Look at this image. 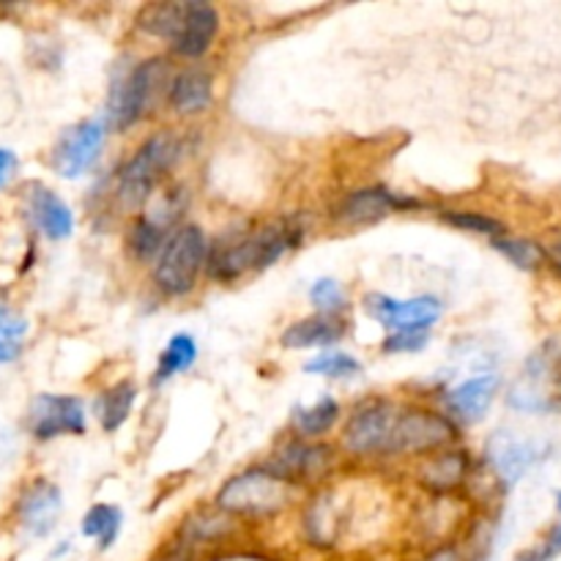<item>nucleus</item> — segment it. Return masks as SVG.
Instances as JSON below:
<instances>
[{
    "instance_id": "obj_1",
    "label": "nucleus",
    "mask_w": 561,
    "mask_h": 561,
    "mask_svg": "<svg viewBox=\"0 0 561 561\" xmlns=\"http://www.w3.org/2000/svg\"><path fill=\"white\" fill-rule=\"evenodd\" d=\"M449 438L453 425L444 416L400 409L383 400L362 405L345 427V447L356 455L431 449Z\"/></svg>"
},
{
    "instance_id": "obj_2",
    "label": "nucleus",
    "mask_w": 561,
    "mask_h": 561,
    "mask_svg": "<svg viewBox=\"0 0 561 561\" xmlns=\"http://www.w3.org/2000/svg\"><path fill=\"white\" fill-rule=\"evenodd\" d=\"M140 27L151 36L168 38L175 55L201 58L208 53L219 31V14L214 5L190 0V3H159L142 11Z\"/></svg>"
},
{
    "instance_id": "obj_3",
    "label": "nucleus",
    "mask_w": 561,
    "mask_h": 561,
    "mask_svg": "<svg viewBox=\"0 0 561 561\" xmlns=\"http://www.w3.org/2000/svg\"><path fill=\"white\" fill-rule=\"evenodd\" d=\"M294 244H299V230L288 222L263 228L239 241H225L211 252V274L230 283L247 272H261L277 263Z\"/></svg>"
},
{
    "instance_id": "obj_4",
    "label": "nucleus",
    "mask_w": 561,
    "mask_h": 561,
    "mask_svg": "<svg viewBox=\"0 0 561 561\" xmlns=\"http://www.w3.org/2000/svg\"><path fill=\"white\" fill-rule=\"evenodd\" d=\"M181 153V142L170 131H159L137 148L135 157L118 173V201L124 208L146 206L151 192L162 181L164 170L173 168Z\"/></svg>"
},
{
    "instance_id": "obj_5",
    "label": "nucleus",
    "mask_w": 561,
    "mask_h": 561,
    "mask_svg": "<svg viewBox=\"0 0 561 561\" xmlns=\"http://www.w3.org/2000/svg\"><path fill=\"white\" fill-rule=\"evenodd\" d=\"M208 255V241L197 225H184L164 241L157 261V283L164 294L184 296L195 288Z\"/></svg>"
},
{
    "instance_id": "obj_6",
    "label": "nucleus",
    "mask_w": 561,
    "mask_h": 561,
    "mask_svg": "<svg viewBox=\"0 0 561 561\" xmlns=\"http://www.w3.org/2000/svg\"><path fill=\"white\" fill-rule=\"evenodd\" d=\"M164 82H168V66H164V60H146L135 71H129V77H124L113 88V93H110V124L115 129H126V126L137 124L153 107Z\"/></svg>"
},
{
    "instance_id": "obj_7",
    "label": "nucleus",
    "mask_w": 561,
    "mask_h": 561,
    "mask_svg": "<svg viewBox=\"0 0 561 561\" xmlns=\"http://www.w3.org/2000/svg\"><path fill=\"white\" fill-rule=\"evenodd\" d=\"M285 496H288V482L279 480V477L272 474L268 469H261L233 477V480L219 491L217 502L219 507L230 510V513L263 515L283 507Z\"/></svg>"
},
{
    "instance_id": "obj_8",
    "label": "nucleus",
    "mask_w": 561,
    "mask_h": 561,
    "mask_svg": "<svg viewBox=\"0 0 561 561\" xmlns=\"http://www.w3.org/2000/svg\"><path fill=\"white\" fill-rule=\"evenodd\" d=\"M31 433L38 442L85 433V409L71 394H38L31 405Z\"/></svg>"
},
{
    "instance_id": "obj_9",
    "label": "nucleus",
    "mask_w": 561,
    "mask_h": 561,
    "mask_svg": "<svg viewBox=\"0 0 561 561\" xmlns=\"http://www.w3.org/2000/svg\"><path fill=\"white\" fill-rule=\"evenodd\" d=\"M365 310L376 318L383 329H431L442 318V301L433 296H416V299H389L383 294H370L365 299Z\"/></svg>"
},
{
    "instance_id": "obj_10",
    "label": "nucleus",
    "mask_w": 561,
    "mask_h": 561,
    "mask_svg": "<svg viewBox=\"0 0 561 561\" xmlns=\"http://www.w3.org/2000/svg\"><path fill=\"white\" fill-rule=\"evenodd\" d=\"M104 146V124L102 121H82V124L71 126L58 142L55 151V168L64 179H80L93 162L99 159V151Z\"/></svg>"
},
{
    "instance_id": "obj_11",
    "label": "nucleus",
    "mask_w": 561,
    "mask_h": 561,
    "mask_svg": "<svg viewBox=\"0 0 561 561\" xmlns=\"http://www.w3.org/2000/svg\"><path fill=\"white\" fill-rule=\"evenodd\" d=\"M60 491L49 482H33L25 493H22L20 504H16V515L27 535L47 537L55 529V520L60 515Z\"/></svg>"
},
{
    "instance_id": "obj_12",
    "label": "nucleus",
    "mask_w": 561,
    "mask_h": 561,
    "mask_svg": "<svg viewBox=\"0 0 561 561\" xmlns=\"http://www.w3.org/2000/svg\"><path fill=\"white\" fill-rule=\"evenodd\" d=\"M27 211H31V219L36 222V228L53 241L69 239L71 230H75V214H71V208L53 190H47L42 184H31V190H27Z\"/></svg>"
},
{
    "instance_id": "obj_13",
    "label": "nucleus",
    "mask_w": 561,
    "mask_h": 561,
    "mask_svg": "<svg viewBox=\"0 0 561 561\" xmlns=\"http://www.w3.org/2000/svg\"><path fill=\"white\" fill-rule=\"evenodd\" d=\"M499 392V376L496 373H485V376H474L469 381H463L460 387H455L447 394V405L458 420L463 422H477L485 416V411L491 409L493 398Z\"/></svg>"
},
{
    "instance_id": "obj_14",
    "label": "nucleus",
    "mask_w": 561,
    "mask_h": 561,
    "mask_svg": "<svg viewBox=\"0 0 561 561\" xmlns=\"http://www.w3.org/2000/svg\"><path fill=\"white\" fill-rule=\"evenodd\" d=\"M409 206H416V203L400 201L392 192L381 190V186H373V190L354 192V195L343 203V219H348V222H378V219L387 217L394 208Z\"/></svg>"
},
{
    "instance_id": "obj_15",
    "label": "nucleus",
    "mask_w": 561,
    "mask_h": 561,
    "mask_svg": "<svg viewBox=\"0 0 561 561\" xmlns=\"http://www.w3.org/2000/svg\"><path fill=\"white\" fill-rule=\"evenodd\" d=\"M491 460L504 480L515 482L518 477H524L526 471L535 466L537 449H535V444L520 442V438L496 436V442H493V447H491Z\"/></svg>"
},
{
    "instance_id": "obj_16",
    "label": "nucleus",
    "mask_w": 561,
    "mask_h": 561,
    "mask_svg": "<svg viewBox=\"0 0 561 561\" xmlns=\"http://www.w3.org/2000/svg\"><path fill=\"white\" fill-rule=\"evenodd\" d=\"M168 96L179 113H201L211 102V77L206 71H181L168 88Z\"/></svg>"
},
{
    "instance_id": "obj_17",
    "label": "nucleus",
    "mask_w": 561,
    "mask_h": 561,
    "mask_svg": "<svg viewBox=\"0 0 561 561\" xmlns=\"http://www.w3.org/2000/svg\"><path fill=\"white\" fill-rule=\"evenodd\" d=\"M343 337V323L334 318H305V321L294 323L285 329L283 345L285 348H318V345H332Z\"/></svg>"
},
{
    "instance_id": "obj_18",
    "label": "nucleus",
    "mask_w": 561,
    "mask_h": 561,
    "mask_svg": "<svg viewBox=\"0 0 561 561\" xmlns=\"http://www.w3.org/2000/svg\"><path fill=\"white\" fill-rule=\"evenodd\" d=\"M329 460L327 447H310V444H290L279 453L277 466H274L272 474H277L279 480H296V477H310L312 471L323 469Z\"/></svg>"
},
{
    "instance_id": "obj_19",
    "label": "nucleus",
    "mask_w": 561,
    "mask_h": 561,
    "mask_svg": "<svg viewBox=\"0 0 561 561\" xmlns=\"http://www.w3.org/2000/svg\"><path fill=\"white\" fill-rule=\"evenodd\" d=\"M135 400H137L135 383L121 381V383H115V387H110L107 392H102V398L96 400L99 425L110 433L118 431V427L129 420Z\"/></svg>"
},
{
    "instance_id": "obj_20",
    "label": "nucleus",
    "mask_w": 561,
    "mask_h": 561,
    "mask_svg": "<svg viewBox=\"0 0 561 561\" xmlns=\"http://www.w3.org/2000/svg\"><path fill=\"white\" fill-rule=\"evenodd\" d=\"M121 524H124V515L113 504H96V507L88 510V515L82 518V535L91 537L99 542V548H110L118 537Z\"/></svg>"
},
{
    "instance_id": "obj_21",
    "label": "nucleus",
    "mask_w": 561,
    "mask_h": 561,
    "mask_svg": "<svg viewBox=\"0 0 561 561\" xmlns=\"http://www.w3.org/2000/svg\"><path fill=\"white\" fill-rule=\"evenodd\" d=\"M197 359V343L190 337V334H175L168 343V348L162 351L157 365V383H164L168 378L179 376L186 367L195 365Z\"/></svg>"
},
{
    "instance_id": "obj_22",
    "label": "nucleus",
    "mask_w": 561,
    "mask_h": 561,
    "mask_svg": "<svg viewBox=\"0 0 561 561\" xmlns=\"http://www.w3.org/2000/svg\"><path fill=\"white\" fill-rule=\"evenodd\" d=\"M340 416V405L332 398H321L310 409H299L294 416V425L301 436H323L332 431V425Z\"/></svg>"
},
{
    "instance_id": "obj_23",
    "label": "nucleus",
    "mask_w": 561,
    "mask_h": 561,
    "mask_svg": "<svg viewBox=\"0 0 561 561\" xmlns=\"http://www.w3.org/2000/svg\"><path fill=\"white\" fill-rule=\"evenodd\" d=\"M164 217H168V214H164ZM164 217H146L135 225V230H131L129 244L140 261H148V257H153L157 252H162L164 241H168L164 239V233H168V222H159V219Z\"/></svg>"
},
{
    "instance_id": "obj_24",
    "label": "nucleus",
    "mask_w": 561,
    "mask_h": 561,
    "mask_svg": "<svg viewBox=\"0 0 561 561\" xmlns=\"http://www.w3.org/2000/svg\"><path fill=\"white\" fill-rule=\"evenodd\" d=\"M362 370L359 362L354 359L345 351H321L316 359H310L305 365V373L310 376H323V378H351Z\"/></svg>"
},
{
    "instance_id": "obj_25",
    "label": "nucleus",
    "mask_w": 561,
    "mask_h": 561,
    "mask_svg": "<svg viewBox=\"0 0 561 561\" xmlns=\"http://www.w3.org/2000/svg\"><path fill=\"white\" fill-rule=\"evenodd\" d=\"M27 337V321L16 312L0 307V365L14 362L20 356L22 343Z\"/></svg>"
},
{
    "instance_id": "obj_26",
    "label": "nucleus",
    "mask_w": 561,
    "mask_h": 561,
    "mask_svg": "<svg viewBox=\"0 0 561 561\" xmlns=\"http://www.w3.org/2000/svg\"><path fill=\"white\" fill-rule=\"evenodd\" d=\"M493 247L520 268H537L542 263V257H546L535 241L526 239H504V236H499V239H493Z\"/></svg>"
},
{
    "instance_id": "obj_27",
    "label": "nucleus",
    "mask_w": 561,
    "mask_h": 561,
    "mask_svg": "<svg viewBox=\"0 0 561 561\" xmlns=\"http://www.w3.org/2000/svg\"><path fill=\"white\" fill-rule=\"evenodd\" d=\"M431 337V329H400V332H389L383 340V351L387 354H414L422 351Z\"/></svg>"
},
{
    "instance_id": "obj_28",
    "label": "nucleus",
    "mask_w": 561,
    "mask_h": 561,
    "mask_svg": "<svg viewBox=\"0 0 561 561\" xmlns=\"http://www.w3.org/2000/svg\"><path fill=\"white\" fill-rule=\"evenodd\" d=\"M449 225H455V228L460 230H471V233H482V236H493V239H499V236L504 233L502 222L499 219H491V217H482V214H447Z\"/></svg>"
},
{
    "instance_id": "obj_29",
    "label": "nucleus",
    "mask_w": 561,
    "mask_h": 561,
    "mask_svg": "<svg viewBox=\"0 0 561 561\" xmlns=\"http://www.w3.org/2000/svg\"><path fill=\"white\" fill-rule=\"evenodd\" d=\"M310 301L318 307V310H323L329 316V312H337L340 307H343L345 296H343V288H340L337 279H318L316 285H312L310 290Z\"/></svg>"
},
{
    "instance_id": "obj_30",
    "label": "nucleus",
    "mask_w": 561,
    "mask_h": 561,
    "mask_svg": "<svg viewBox=\"0 0 561 561\" xmlns=\"http://www.w3.org/2000/svg\"><path fill=\"white\" fill-rule=\"evenodd\" d=\"M16 168H20V162H16V153L9 151V148H0V190H3V186H9V181L14 179Z\"/></svg>"
},
{
    "instance_id": "obj_31",
    "label": "nucleus",
    "mask_w": 561,
    "mask_h": 561,
    "mask_svg": "<svg viewBox=\"0 0 561 561\" xmlns=\"http://www.w3.org/2000/svg\"><path fill=\"white\" fill-rule=\"evenodd\" d=\"M524 561H548V557L540 551V553H535V557H526Z\"/></svg>"
}]
</instances>
